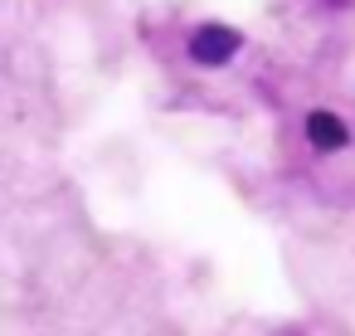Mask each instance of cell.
I'll return each instance as SVG.
<instances>
[{
    "mask_svg": "<svg viewBox=\"0 0 355 336\" xmlns=\"http://www.w3.org/2000/svg\"><path fill=\"white\" fill-rule=\"evenodd\" d=\"M306 142H311L316 151H340V146L350 142V132H345V122H340L336 112H321V108H316V112L306 117Z\"/></svg>",
    "mask_w": 355,
    "mask_h": 336,
    "instance_id": "2",
    "label": "cell"
},
{
    "mask_svg": "<svg viewBox=\"0 0 355 336\" xmlns=\"http://www.w3.org/2000/svg\"><path fill=\"white\" fill-rule=\"evenodd\" d=\"M239 44H243L239 30H229V25H200L190 35V59L205 64V69H219V64H229L239 54Z\"/></svg>",
    "mask_w": 355,
    "mask_h": 336,
    "instance_id": "1",
    "label": "cell"
}]
</instances>
